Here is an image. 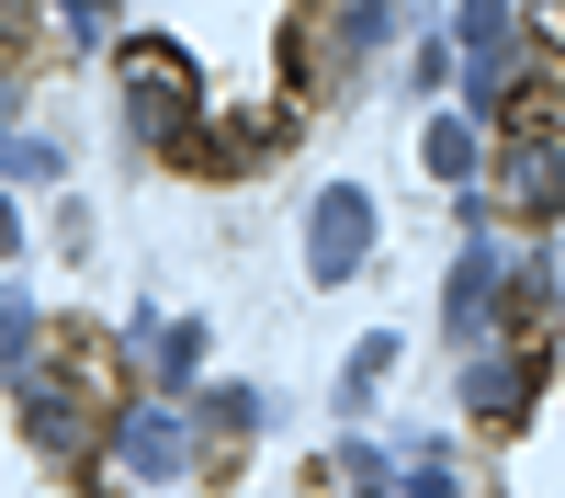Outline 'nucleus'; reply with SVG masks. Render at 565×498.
Masks as SVG:
<instances>
[{"mask_svg": "<svg viewBox=\"0 0 565 498\" xmlns=\"http://www.w3.org/2000/svg\"><path fill=\"white\" fill-rule=\"evenodd\" d=\"M204 103V80H193V57H181L170 34H136L125 45V136L136 148H181V114Z\"/></svg>", "mask_w": 565, "mask_h": 498, "instance_id": "1", "label": "nucleus"}, {"mask_svg": "<svg viewBox=\"0 0 565 498\" xmlns=\"http://www.w3.org/2000/svg\"><path fill=\"white\" fill-rule=\"evenodd\" d=\"M362 250H373V193L362 181H328V193L306 204V272L317 284H351Z\"/></svg>", "mask_w": 565, "mask_h": 498, "instance_id": "2", "label": "nucleus"}, {"mask_svg": "<svg viewBox=\"0 0 565 498\" xmlns=\"http://www.w3.org/2000/svg\"><path fill=\"white\" fill-rule=\"evenodd\" d=\"M498 204H509V215H554V204H565V136H554V125H521V136L498 148Z\"/></svg>", "mask_w": 565, "mask_h": 498, "instance_id": "3", "label": "nucleus"}, {"mask_svg": "<svg viewBox=\"0 0 565 498\" xmlns=\"http://www.w3.org/2000/svg\"><path fill=\"white\" fill-rule=\"evenodd\" d=\"M521 272H532V261H509V250H487V239L463 250V272H452V340H463V351L487 340L498 306H521Z\"/></svg>", "mask_w": 565, "mask_h": 498, "instance_id": "4", "label": "nucleus"}, {"mask_svg": "<svg viewBox=\"0 0 565 498\" xmlns=\"http://www.w3.org/2000/svg\"><path fill=\"white\" fill-rule=\"evenodd\" d=\"M114 465L181 476V465H193V420H181V407H125V420H114Z\"/></svg>", "mask_w": 565, "mask_h": 498, "instance_id": "5", "label": "nucleus"}, {"mask_svg": "<svg viewBox=\"0 0 565 498\" xmlns=\"http://www.w3.org/2000/svg\"><path fill=\"white\" fill-rule=\"evenodd\" d=\"M532 385H543V351H487L476 340V362H463V407H476V420H521Z\"/></svg>", "mask_w": 565, "mask_h": 498, "instance_id": "6", "label": "nucleus"}, {"mask_svg": "<svg viewBox=\"0 0 565 498\" xmlns=\"http://www.w3.org/2000/svg\"><path fill=\"white\" fill-rule=\"evenodd\" d=\"M23 431H34L45 453H79V442H90V420H79V396H68L57 374H23Z\"/></svg>", "mask_w": 565, "mask_h": 498, "instance_id": "7", "label": "nucleus"}, {"mask_svg": "<svg viewBox=\"0 0 565 498\" xmlns=\"http://www.w3.org/2000/svg\"><path fill=\"white\" fill-rule=\"evenodd\" d=\"M476 159H487L476 125H430V170H441V181H476Z\"/></svg>", "mask_w": 565, "mask_h": 498, "instance_id": "8", "label": "nucleus"}, {"mask_svg": "<svg viewBox=\"0 0 565 498\" xmlns=\"http://www.w3.org/2000/svg\"><path fill=\"white\" fill-rule=\"evenodd\" d=\"M23 351H34V306H23V295H0V374H12Z\"/></svg>", "mask_w": 565, "mask_h": 498, "instance_id": "9", "label": "nucleus"}, {"mask_svg": "<svg viewBox=\"0 0 565 498\" xmlns=\"http://www.w3.org/2000/svg\"><path fill=\"white\" fill-rule=\"evenodd\" d=\"M385 362H396V340H385V329H373V340L351 351V374H340V385H351V396H373V385H385Z\"/></svg>", "mask_w": 565, "mask_h": 498, "instance_id": "10", "label": "nucleus"}, {"mask_svg": "<svg viewBox=\"0 0 565 498\" xmlns=\"http://www.w3.org/2000/svg\"><path fill=\"white\" fill-rule=\"evenodd\" d=\"M159 340V374H193V362H204V329H148Z\"/></svg>", "mask_w": 565, "mask_h": 498, "instance_id": "11", "label": "nucleus"}, {"mask_svg": "<svg viewBox=\"0 0 565 498\" xmlns=\"http://www.w3.org/2000/svg\"><path fill=\"white\" fill-rule=\"evenodd\" d=\"M12 250H23V204L0 193V261H12Z\"/></svg>", "mask_w": 565, "mask_h": 498, "instance_id": "12", "label": "nucleus"}, {"mask_svg": "<svg viewBox=\"0 0 565 498\" xmlns=\"http://www.w3.org/2000/svg\"><path fill=\"white\" fill-rule=\"evenodd\" d=\"M543 12H565V0H543Z\"/></svg>", "mask_w": 565, "mask_h": 498, "instance_id": "13", "label": "nucleus"}]
</instances>
